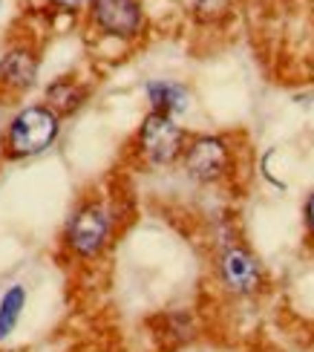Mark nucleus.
<instances>
[{"mask_svg": "<svg viewBox=\"0 0 314 352\" xmlns=\"http://www.w3.org/2000/svg\"><path fill=\"white\" fill-rule=\"evenodd\" d=\"M185 133L182 127L173 122V116L164 113H147L142 130H139V151L150 165H173L179 156L185 153Z\"/></svg>", "mask_w": 314, "mask_h": 352, "instance_id": "nucleus-1", "label": "nucleus"}, {"mask_svg": "<svg viewBox=\"0 0 314 352\" xmlns=\"http://www.w3.org/2000/svg\"><path fill=\"white\" fill-rule=\"evenodd\" d=\"M58 136V116L49 107H26L12 119L9 151L14 156H35L47 151Z\"/></svg>", "mask_w": 314, "mask_h": 352, "instance_id": "nucleus-2", "label": "nucleus"}, {"mask_svg": "<svg viewBox=\"0 0 314 352\" xmlns=\"http://www.w3.org/2000/svg\"><path fill=\"white\" fill-rule=\"evenodd\" d=\"M185 170L199 182H216L231 168V148L219 136H197L182 153Z\"/></svg>", "mask_w": 314, "mask_h": 352, "instance_id": "nucleus-3", "label": "nucleus"}, {"mask_svg": "<svg viewBox=\"0 0 314 352\" xmlns=\"http://www.w3.org/2000/svg\"><path fill=\"white\" fill-rule=\"evenodd\" d=\"M110 228H113V219H110L107 208H104V205L89 202V205H84L81 211H76V217L69 219L67 240H69V245L76 248L78 254L93 257V254L101 252L104 245H107Z\"/></svg>", "mask_w": 314, "mask_h": 352, "instance_id": "nucleus-4", "label": "nucleus"}, {"mask_svg": "<svg viewBox=\"0 0 314 352\" xmlns=\"http://www.w3.org/2000/svg\"><path fill=\"white\" fill-rule=\"evenodd\" d=\"M219 274L222 283L234 295H254L262 286V269L245 245L228 243L219 254Z\"/></svg>", "mask_w": 314, "mask_h": 352, "instance_id": "nucleus-5", "label": "nucleus"}, {"mask_svg": "<svg viewBox=\"0 0 314 352\" xmlns=\"http://www.w3.org/2000/svg\"><path fill=\"white\" fill-rule=\"evenodd\" d=\"M93 21L107 35L136 38L144 26V14L139 0H93Z\"/></svg>", "mask_w": 314, "mask_h": 352, "instance_id": "nucleus-6", "label": "nucleus"}, {"mask_svg": "<svg viewBox=\"0 0 314 352\" xmlns=\"http://www.w3.org/2000/svg\"><path fill=\"white\" fill-rule=\"evenodd\" d=\"M147 98L156 113L164 116H176V113H185L190 107V93L188 87L176 84V81H150L147 84Z\"/></svg>", "mask_w": 314, "mask_h": 352, "instance_id": "nucleus-7", "label": "nucleus"}, {"mask_svg": "<svg viewBox=\"0 0 314 352\" xmlns=\"http://www.w3.org/2000/svg\"><path fill=\"white\" fill-rule=\"evenodd\" d=\"M35 69H38V61L32 52L26 50H12L3 64H0V78H3L9 87H18V90H23V87H29L35 81Z\"/></svg>", "mask_w": 314, "mask_h": 352, "instance_id": "nucleus-8", "label": "nucleus"}, {"mask_svg": "<svg viewBox=\"0 0 314 352\" xmlns=\"http://www.w3.org/2000/svg\"><path fill=\"white\" fill-rule=\"evenodd\" d=\"M23 303H26L23 286H12L3 295V300H0V338H6V335L14 329V324H18V318H21Z\"/></svg>", "mask_w": 314, "mask_h": 352, "instance_id": "nucleus-9", "label": "nucleus"}, {"mask_svg": "<svg viewBox=\"0 0 314 352\" xmlns=\"http://www.w3.org/2000/svg\"><path fill=\"white\" fill-rule=\"evenodd\" d=\"M47 98H52L58 107L61 110H72V107H78L81 104V90L72 81H58V84H52L49 90H47Z\"/></svg>", "mask_w": 314, "mask_h": 352, "instance_id": "nucleus-10", "label": "nucleus"}, {"mask_svg": "<svg viewBox=\"0 0 314 352\" xmlns=\"http://www.w3.org/2000/svg\"><path fill=\"white\" fill-rule=\"evenodd\" d=\"M306 228H309V234H311V237H314V194L306 199Z\"/></svg>", "mask_w": 314, "mask_h": 352, "instance_id": "nucleus-11", "label": "nucleus"}, {"mask_svg": "<svg viewBox=\"0 0 314 352\" xmlns=\"http://www.w3.org/2000/svg\"><path fill=\"white\" fill-rule=\"evenodd\" d=\"M52 3H58V6H67V9H76L81 0H52Z\"/></svg>", "mask_w": 314, "mask_h": 352, "instance_id": "nucleus-12", "label": "nucleus"}]
</instances>
